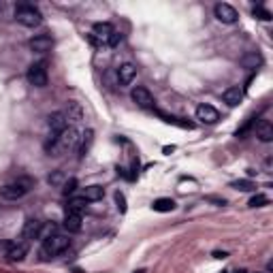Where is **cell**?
Listing matches in <instances>:
<instances>
[{"mask_svg": "<svg viewBox=\"0 0 273 273\" xmlns=\"http://www.w3.org/2000/svg\"><path fill=\"white\" fill-rule=\"evenodd\" d=\"M32 188H34V179L32 177H17V179L9 181V184H4L2 188H0V199L19 201V199H24Z\"/></svg>", "mask_w": 273, "mask_h": 273, "instance_id": "1", "label": "cell"}, {"mask_svg": "<svg viewBox=\"0 0 273 273\" xmlns=\"http://www.w3.org/2000/svg\"><path fill=\"white\" fill-rule=\"evenodd\" d=\"M41 241H43V243H41V254L47 256V258L62 254L64 250H68V245H71V239H68V235L56 233V231L49 233V235H45Z\"/></svg>", "mask_w": 273, "mask_h": 273, "instance_id": "2", "label": "cell"}, {"mask_svg": "<svg viewBox=\"0 0 273 273\" xmlns=\"http://www.w3.org/2000/svg\"><path fill=\"white\" fill-rule=\"evenodd\" d=\"M79 141H81V132H79L75 126H68L66 130H62L60 135L56 137V145H53V149L49 154L60 156V152H77Z\"/></svg>", "mask_w": 273, "mask_h": 273, "instance_id": "3", "label": "cell"}, {"mask_svg": "<svg viewBox=\"0 0 273 273\" xmlns=\"http://www.w3.org/2000/svg\"><path fill=\"white\" fill-rule=\"evenodd\" d=\"M15 19L26 28H36L43 24V13L34 4H17L15 7Z\"/></svg>", "mask_w": 273, "mask_h": 273, "instance_id": "4", "label": "cell"}, {"mask_svg": "<svg viewBox=\"0 0 273 273\" xmlns=\"http://www.w3.org/2000/svg\"><path fill=\"white\" fill-rule=\"evenodd\" d=\"M26 77H28L30 85H34V88H45L47 83H49V71H47V60H39V62H32L28 73H26Z\"/></svg>", "mask_w": 273, "mask_h": 273, "instance_id": "5", "label": "cell"}, {"mask_svg": "<svg viewBox=\"0 0 273 273\" xmlns=\"http://www.w3.org/2000/svg\"><path fill=\"white\" fill-rule=\"evenodd\" d=\"M213 15H216L218 21H222V24H237L239 19V13L235 11V7H231L228 2H218L216 7H213Z\"/></svg>", "mask_w": 273, "mask_h": 273, "instance_id": "6", "label": "cell"}, {"mask_svg": "<svg viewBox=\"0 0 273 273\" xmlns=\"http://www.w3.org/2000/svg\"><path fill=\"white\" fill-rule=\"evenodd\" d=\"M130 98H132V103H135L137 107H141V109H152L154 103H156V100H154V96H152V92H149L147 88H143V85L132 88Z\"/></svg>", "mask_w": 273, "mask_h": 273, "instance_id": "7", "label": "cell"}, {"mask_svg": "<svg viewBox=\"0 0 273 273\" xmlns=\"http://www.w3.org/2000/svg\"><path fill=\"white\" fill-rule=\"evenodd\" d=\"M41 237H43V222L36 220V218H28L24 222V228H21V239L28 243L32 239H41Z\"/></svg>", "mask_w": 273, "mask_h": 273, "instance_id": "8", "label": "cell"}, {"mask_svg": "<svg viewBox=\"0 0 273 273\" xmlns=\"http://www.w3.org/2000/svg\"><path fill=\"white\" fill-rule=\"evenodd\" d=\"M64 117H66L68 126H75V124H81L83 122V107L77 103V100H68L66 107H64Z\"/></svg>", "mask_w": 273, "mask_h": 273, "instance_id": "9", "label": "cell"}, {"mask_svg": "<svg viewBox=\"0 0 273 273\" xmlns=\"http://www.w3.org/2000/svg\"><path fill=\"white\" fill-rule=\"evenodd\" d=\"M196 120L201 122V124H207V126H213L218 120H220V113H218L216 107L211 105H199L196 107Z\"/></svg>", "mask_w": 273, "mask_h": 273, "instance_id": "10", "label": "cell"}, {"mask_svg": "<svg viewBox=\"0 0 273 273\" xmlns=\"http://www.w3.org/2000/svg\"><path fill=\"white\" fill-rule=\"evenodd\" d=\"M28 243L26 241H11L9 250L4 254H7V260H11V263H19V260H24L26 256H28Z\"/></svg>", "mask_w": 273, "mask_h": 273, "instance_id": "11", "label": "cell"}, {"mask_svg": "<svg viewBox=\"0 0 273 273\" xmlns=\"http://www.w3.org/2000/svg\"><path fill=\"white\" fill-rule=\"evenodd\" d=\"M115 32V28L109 24V21H98V24H94L92 26V36H94V41H98V43H103V45H107L111 39V34Z\"/></svg>", "mask_w": 273, "mask_h": 273, "instance_id": "12", "label": "cell"}, {"mask_svg": "<svg viewBox=\"0 0 273 273\" xmlns=\"http://www.w3.org/2000/svg\"><path fill=\"white\" fill-rule=\"evenodd\" d=\"M137 77V66L132 62H124L117 66V83L120 85H130Z\"/></svg>", "mask_w": 273, "mask_h": 273, "instance_id": "13", "label": "cell"}, {"mask_svg": "<svg viewBox=\"0 0 273 273\" xmlns=\"http://www.w3.org/2000/svg\"><path fill=\"white\" fill-rule=\"evenodd\" d=\"M47 126H49L51 135H60L62 130L68 128V122H66V117H64L62 111H53V113L47 115Z\"/></svg>", "mask_w": 273, "mask_h": 273, "instance_id": "14", "label": "cell"}, {"mask_svg": "<svg viewBox=\"0 0 273 273\" xmlns=\"http://www.w3.org/2000/svg\"><path fill=\"white\" fill-rule=\"evenodd\" d=\"M28 47L36 53H47V51H51V47H53V39L49 34H36L30 39Z\"/></svg>", "mask_w": 273, "mask_h": 273, "instance_id": "15", "label": "cell"}, {"mask_svg": "<svg viewBox=\"0 0 273 273\" xmlns=\"http://www.w3.org/2000/svg\"><path fill=\"white\" fill-rule=\"evenodd\" d=\"M222 100L228 107H237L243 100V90L239 88V85H231V88H226L222 92Z\"/></svg>", "mask_w": 273, "mask_h": 273, "instance_id": "16", "label": "cell"}, {"mask_svg": "<svg viewBox=\"0 0 273 273\" xmlns=\"http://www.w3.org/2000/svg\"><path fill=\"white\" fill-rule=\"evenodd\" d=\"M62 226L66 233H79L83 226V218L79 216V213H66L62 220Z\"/></svg>", "mask_w": 273, "mask_h": 273, "instance_id": "17", "label": "cell"}, {"mask_svg": "<svg viewBox=\"0 0 273 273\" xmlns=\"http://www.w3.org/2000/svg\"><path fill=\"white\" fill-rule=\"evenodd\" d=\"M105 196V188L103 186H85V188L81 190V199L85 203H96V201H100Z\"/></svg>", "mask_w": 273, "mask_h": 273, "instance_id": "18", "label": "cell"}, {"mask_svg": "<svg viewBox=\"0 0 273 273\" xmlns=\"http://www.w3.org/2000/svg\"><path fill=\"white\" fill-rule=\"evenodd\" d=\"M256 137H258L263 143L273 141V124L269 120H260L258 124H256Z\"/></svg>", "mask_w": 273, "mask_h": 273, "instance_id": "19", "label": "cell"}, {"mask_svg": "<svg viewBox=\"0 0 273 273\" xmlns=\"http://www.w3.org/2000/svg\"><path fill=\"white\" fill-rule=\"evenodd\" d=\"M239 62H241V66H243V68L256 71V68H258L260 64H263V56H260L258 51H248V53H245V56H243Z\"/></svg>", "mask_w": 273, "mask_h": 273, "instance_id": "20", "label": "cell"}, {"mask_svg": "<svg viewBox=\"0 0 273 273\" xmlns=\"http://www.w3.org/2000/svg\"><path fill=\"white\" fill-rule=\"evenodd\" d=\"M92 141H94V130L92 128H88V130L81 135V141H79V147H77V154H79V158L85 156V152L90 149V145H92Z\"/></svg>", "mask_w": 273, "mask_h": 273, "instance_id": "21", "label": "cell"}, {"mask_svg": "<svg viewBox=\"0 0 273 273\" xmlns=\"http://www.w3.org/2000/svg\"><path fill=\"white\" fill-rule=\"evenodd\" d=\"M152 209L158 213H169L175 209V201L173 199H156L152 203Z\"/></svg>", "mask_w": 273, "mask_h": 273, "instance_id": "22", "label": "cell"}, {"mask_svg": "<svg viewBox=\"0 0 273 273\" xmlns=\"http://www.w3.org/2000/svg\"><path fill=\"white\" fill-rule=\"evenodd\" d=\"M85 207H88V203H85V201L81 199V196H77V199H71V201H68L66 213H79V216H81Z\"/></svg>", "mask_w": 273, "mask_h": 273, "instance_id": "23", "label": "cell"}, {"mask_svg": "<svg viewBox=\"0 0 273 273\" xmlns=\"http://www.w3.org/2000/svg\"><path fill=\"white\" fill-rule=\"evenodd\" d=\"M231 188L241 190V192H250V190H254V184L250 179H237V181H231Z\"/></svg>", "mask_w": 273, "mask_h": 273, "instance_id": "24", "label": "cell"}, {"mask_svg": "<svg viewBox=\"0 0 273 273\" xmlns=\"http://www.w3.org/2000/svg\"><path fill=\"white\" fill-rule=\"evenodd\" d=\"M75 190H77V179H75V177H71V179H66V181H64V186H62L64 196H73V194H75Z\"/></svg>", "mask_w": 273, "mask_h": 273, "instance_id": "25", "label": "cell"}, {"mask_svg": "<svg viewBox=\"0 0 273 273\" xmlns=\"http://www.w3.org/2000/svg\"><path fill=\"white\" fill-rule=\"evenodd\" d=\"M248 205H250V207H265V205H269V196H265V194H254L252 199H250Z\"/></svg>", "mask_w": 273, "mask_h": 273, "instance_id": "26", "label": "cell"}, {"mask_svg": "<svg viewBox=\"0 0 273 273\" xmlns=\"http://www.w3.org/2000/svg\"><path fill=\"white\" fill-rule=\"evenodd\" d=\"M47 181H49L51 186H64V181H66V177H64L62 171H53V173L47 177Z\"/></svg>", "mask_w": 273, "mask_h": 273, "instance_id": "27", "label": "cell"}, {"mask_svg": "<svg viewBox=\"0 0 273 273\" xmlns=\"http://www.w3.org/2000/svg\"><path fill=\"white\" fill-rule=\"evenodd\" d=\"M252 15L256 19H260V21H269L271 19V13L267 9H263V7H254L252 9Z\"/></svg>", "mask_w": 273, "mask_h": 273, "instance_id": "28", "label": "cell"}, {"mask_svg": "<svg viewBox=\"0 0 273 273\" xmlns=\"http://www.w3.org/2000/svg\"><path fill=\"white\" fill-rule=\"evenodd\" d=\"M115 203H117V209L124 213L126 211V199H124V194H122V192H115Z\"/></svg>", "mask_w": 273, "mask_h": 273, "instance_id": "29", "label": "cell"}, {"mask_svg": "<svg viewBox=\"0 0 273 273\" xmlns=\"http://www.w3.org/2000/svg\"><path fill=\"white\" fill-rule=\"evenodd\" d=\"M120 43H122V34H120V32H113V34H111V39H109V43H107V47H117V45H120Z\"/></svg>", "mask_w": 273, "mask_h": 273, "instance_id": "30", "label": "cell"}, {"mask_svg": "<svg viewBox=\"0 0 273 273\" xmlns=\"http://www.w3.org/2000/svg\"><path fill=\"white\" fill-rule=\"evenodd\" d=\"M226 252H213V258H226Z\"/></svg>", "mask_w": 273, "mask_h": 273, "instance_id": "31", "label": "cell"}]
</instances>
